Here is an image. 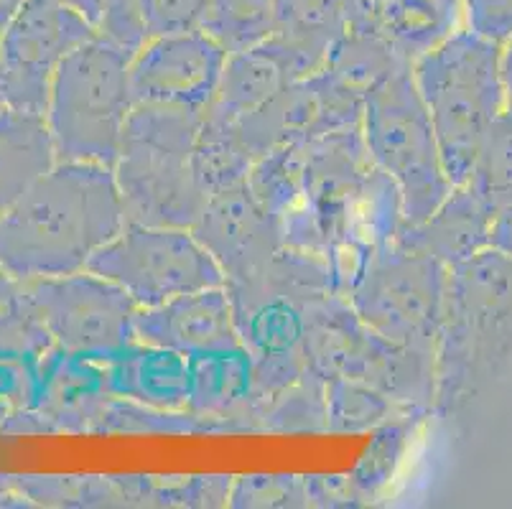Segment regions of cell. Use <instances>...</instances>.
<instances>
[{"label": "cell", "instance_id": "obj_38", "mask_svg": "<svg viewBox=\"0 0 512 509\" xmlns=\"http://www.w3.org/2000/svg\"><path fill=\"white\" fill-rule=\"evenodd\" d=\"M18 288H21V280L13 278V275L0 265V308H6L8 303L18 296Z\"/></svg>", "mask_w": 512, "mask_h": 509}, {"label": "cell", "instance_id": "obj_14", "mask_svg": "<svg viewBox=\"0 0 512 509\" xmlns=\"http://www.w3.org/2000/svg\"><path fill=\"white\" fill-rule=\"evenodd\" d=\"M192 232L220 263L227 283L260 278L283 247L278 222L260 207L248 184L209 196Z\"/></svg>", "mask_w": 512, "mask_h": 509}, {"label": "cell", "instance_id": "obj_10", "mask_svg": "<svg viewBox=\"0 0 512 509\" xmlns=\"http://www.w3.org/2000/svg\"><path fill=\"white\" fill-rule=\"evenodd\" d=\"M18 296L64 354L102 362L136 339L138 303L90 270L23 280Z\"/></svg>", "mask_w": 512, "mask_h": 509}, {"label": "cell", "instance_id": "obj_11", "mask_svg": "<svg viewBox=\"0 0 512 509\" xmlns=\"http://www.w3.org/2000/svg\"><path fill=\"white\" fill-rule=\"evenodd\" d=\"M97 31L64 0H26L0 36V107L44 115L57 64Z\"/></svg>", "mask_w": 512, "mask_h": 509}, {"label": "cell", "instance_id": "obj_1", "mask_svg": "<svg viewBox=\"0 0 512 509\" xmlns=\"http://www.w3.org/2000/svg\"><path fill=\"white\" fill-rule=\"evenodd\" d=\"M125 224L113 168L57 161L0 217V265L21 283L77 273Z\"/></svg>", "mask_w": 512, "mask_h": 509}, {"label": "cell", "instance_id": "obj_26", "mask_svg": "<svg viewBox=\"0 0 512 509\" xmlns=\"http://www.w3.org/2000/svg\"><path fill=\"white\" fill-rule=\"evenodd\" d=\"M406 67L411 64L403 62L383 36L344 31L329 51L324 72L347 84L349 90L367 95V90H372L377 82Z\"/></svg>", "mask_w": 512, "mask_h": 509}, {"label": "cell", "instance_id": "obj_40", "mask_svg": "<svg viewBox=\"0 0 512 509\" xmlns=\"http://www.w3.org/2000/svg\"><path fill=\"white\" fill-rule=\"evenodd\" d=\"M11 413H13L11 405H8L6 400H0V426H3V420H6Z\"/></svg>", "mask_w": 512, "mask_h": 509}, {"label": "cell", "instance_id": "obj_9", "mask_svg": "<svg viewBox=\"0 0 512 509\" xmlns=\"http://www.w3.org/2000/svg\"><path fill=\"white\" fill-rule=\"evenodd\" d=\"M85 270L113 280L138 308L227 286L220 263L186 227L128 222L118 237L92 255Z\"/></svg>", "mask_w": 512, "mask_h": 509}, {"label": "cell", "instance_id": "obj_34", "mask_svg": "<svg viewBox=\"0 0 512 509\" xmlns=\"http://www.w3.org/2000/svg\"><path fill=\"white\" fill-rule=\"evenodd\" d=\"M388 0H344V23L352 34L380 36Z\"/></svg>", "mask_w": 512, "mask_h": 509}, {"label": "cell", "instance_id": "obj_16", "mask_svg": "<svg viewBox=\"0 0 512 509\" xmlns=\"http://www.w3.org/2000/svg\"><path fill=\"white\" fill-rule=\"evenodd\" d=\"M102 370L110 398L164 415L189 410V357L176 349L133 339L102 359Z\"/></svg>", "mask_w": 512, "mask_h": 509}, {"label": "cell", "instance_id": "obj_28", "mask_svg": "<svg viewBox=\"0 0 512 509\" xmlns=\"http://www.w3.org/2000/svg\"><path fill=\"white\" fill-rule=\"evenodd\" d=\"M327 382V428L337 433H357L385 426L400 408L377 387L349 377H329Z\"/></svg>", "mask_w": 512, "mask_h": 509}, {"label": "cell", "instance_id": "obj_27", "mask_svg": "<svg viewBox=\"0 0 512 509\" xmlns=\"http://www.w3.org/2000/svg\"><path fill=\"white\" fill-rule=\"evenodd\" d=\"M202 31L227 54L253 49L276 31V0H209Z\"/></svg>", "mask_w": 512, "mask_h": 509}, {"label": "cell", "instance_id": "obj_25", "mask_svg": "<svg viewBox=\"0 0 512 509\" xmlns=\"http://www.w3.org/2000/svg\"><path fill=\"white\" fill-rule=\"evenodd\" d=\"M253 163L255 156L242 140L240 123H230L204 112L194 140L192 171L207 199L245 184Z\"/></svg>", "mask_w": 512, "mask_h": 509}, {"label": "cell", "instance_id": "obj_12", "mask_svg": "<svg viewBox=\"0 0 512 509\" xmlns=\"http://www.w3.org/2000/svg\"><path fill=\"white\" fill-rule=\"evenodd\" d=\"M365 95L349 90L329 72L286 84L260 110L240 120V135L255 158L337 130L360 128Z\"/></svg>", "mask_w": 512, "mask_h": 509}, {"label": "cell", "instance_id": "obj_20", "mask_svg": "<svg viewBox=\"0 0 512 509\" xmlns=\"http://www.w3.org/2000/svg\"><path fill=\"white\" fill-rule=\"evenodd\" d=\"M344 31V0H276V31L265 46L276 54L288 82H299L324 69Z\"/></svg>", "mask_w": 512, "mask_h": 509}, {"label": "cell", "instance_id": "obj_37", "mask_svg": "<svg viewBox=\"0 0 512 509\" xmlns=\"http://www.w3.org/2000/svg\"><path fill=\"white\" fill-rule=\"evenodd\" d=\"M64 3H69L72 8H77L79 13H85V16L90 18L97 28H100L102 11H105V0H64Z\"/></svg>", "mask_w": 512, "mask_h": 509}, {"label": "cell", "instance_id": "obj_6", "mask_svg": "<svg viewBox=\"0 0 512 509\" xmlns=\"http://www.w3.org/2000/svg\"><path fill=\"white\" fill-rule=\"evenodd\" d=\"M360 128L372 163L398 184L406 224L431 217L454 184L446 176L413 67L398 69L367 90Z\"/></svg>", "mask_w": 512, "mask_h": 509}, {"label": "cell", "instance_id": "obj_35", "mask_svg": "<svg viewBox=\"0 0 512 509\" xmlns=\"http://www.w3.org/2000/svg\"><path fill=\"white\" fill-rule=\"evenodd\" d=\"M492 247L512 258V207L497 212L495 224H492Z\"/></svg>", "mask_w": 512, "mask_h": 509}, {"label": "cell", "instance_id": "obj_4", "mask_svg": "<svg viewBox=\"0 0 512 509\" xmlns=\"http://www.w3.org/2000/svg\"><path fill=\"white\" fill-rule=\"evenodd\" d=\"M202 115L181 107L133 105L113 168L128 222L186 230L197 224L207 204L192 171Z\"/></svg>", "mask_w": 512, "mask_h": 509}, {"label": "cell", "instance_id": "obj_18", "mask_svg": "<svg viewBox=\"0 0 512 509\" xmlns=\"http://www.w3.org/2000/svg\"><path fill=\"white\" fill-rule=\"evenodd\" d=\"M227 291L240 342L255 359L306 357V301L263 278L227 283Z\"/></svg>", "mask_w": 512, "mask_h": 509}, {"label": "cell", "instance_id": "obj_39", "mask_svg": "<svg viewBox=\"0 0 512 509\" xmlns=\"http://www.w3.org/2000/svg\"><path fill=\"white\" fill-rule=\"evenodd\" d=\"M23 3H26V0H0V36L6 34V28L11 26L13 18L18 16Z\"/></svg>", "mask_w": 512, "mask_h": 509}, {"label": "cell", "instance_id": "obj_5", "mask_svg": "<svg viewBox=\"0 0 512 509\" xmlns=\"http://www.w3.org/2000/svg\"><path fill=\"white\" fill-rule=\"evenodd\" d=\"M130 51L97 31L69 51L51 74L46 125L57 161L115 168L133 110Z\"/></svg>", "mask_w": 512, "mask_h": 509}, {"label": "cell", "instance_id": "obj_32", "mask_svg": "<svg viewBox=\"0 0 512 509\" xmlns=\"http://www.w3.org/2000/svg\"><path fill=\"white\" fill-rule=\"evenodd\" d=\"M467 28L505 44L512 36V0H462Z\"/></svg>", "mask_w": 512, "mask_h": 509}, {"label": "cell", "instance_id": "obj_21", "mask_svg": "<svg viewBox=\"0 0 512 509\" xmlns=\"http://www.w3.org/2000/svg\"><path fill=\"white\" fill-rule=\"evenodd\" d=\"M57 166L49 125L39 112H0V217Z\"/></svg>", "mask_w": 512, "mask_h": 509}, {"label": "cell", "instance_id": "obj_3", "mask_svg": "<svg viewBox=\"0 0 512 509\" xmlns=\"http://www.w3.org/2000/svg\"><path fill=\"white\" fill-rule=\"evenodd\" d=\"M418 92L454 186L467 184L487 130L505 112L502 44L459 28L413 64Z\"/></svg>", "mask_w": 512, "mask_h": 509}, {"label": "cell", "instance_id": "obj_33", "mask_svg": "<svg viewBox=\"0 0 512 509\" xmlns=\"http://www.w3.org/2000/svg\"><path fill=\"white\" fill-rule=\"evenodd\" d=\"M100 31L118 41L130 54H136L146 44L141 18H138V0H105Z\"/></svg>", "mask_w": 512, "mask_h": 509}, {"label": "cell", "instance_id": "obj_7", "mask_svg": "<svg viewBox=\"0 0 512 509\" xmlns=\"http://www.w3.org/2000/svg\"><path fill=\"white\" fill-rule=\"evenodd\" d=\"M306 311V362L319 377H349L377 387L400 405L434 408V357L388 342L367 329L347 298L329 293Z\"/></svg>", "mask_w": 512, "mask_h": 509}, {"label": "cell", "instance_id": "obj_30", "mask_svg": "<svg viewBox=\"0 0 512 509\" xmlns=\"http://www.w3.org/2000/svg\"><path fill=\"white\" fill-rule=\"evenodd\" d=\"M276 431H319L327 428V382L309 367L304 377L258 413Z\"/></svg>", "mask_w": 512, "mask_h": 509}, {"label": "cell", "instance_id": "obj_19", "mask_svg": "<svg viewBox=\"0 0 512 509\" xmlns=\"http://www.w3.org/2000/svg\"><path fill=\"white\" fill-rule=\"evenodd\" d=\"M57 352L46 326L21 296L0 308V400L13 413H34L41 382Z\"/></svg>", "mask_w": 512, "mask_h": 509}, {"label": "cell", "instance_id": "obj_17", "mask_svg": "<svg viewBox=\"0 0 512 509\" xmlns=\"http://www.w3.org/2000/svg\"><path fill=\"white\" fill-rule=\"evenodd\" d=\"M495 217V209L467 181L454 186L431 217L418 224H403L395 242L454 268L492 247Z\"/></svg>", "mask_w": 512, "mask_h": 509}, {"label": "cell", "instance_id": "obj_13", "mask_svg": "<svg viewBox=\"0 0 512 509\" xmlns=\"http://www.w3.org/2000/svg\"><path fill=\"white\" fill-rule=\"evenodd\" d=\"M225 62L227 51L207 31L148 39L130 56V95L136 105L207 112Z\"/></svg>", "mask_w": 512, "mask_h": 509}, {"label": "cell", "instance_id": "obj_15", "mask_svg": "<svg viewBox=\"0 0 512 509\" xmlns=\"http://www.w3.org/2000/svg\"><path fill=\"white\" fill-rule=\"evenodd\" d=\"M136 339L176 349L186 357L242 344L227 286L204 288L158 306L138 308Z\"/></svg>", "mask_w": 512, "mask_h": 509}, {"label": "cell", "instance_id": "obj_23", "mask_svg": "<svg viewBox=\"0 0 512 509\" xmlns=\"http://www.w3.org/2000/svg\"><path fill=\"white\" fill-rule=\"evenodd\" d=\"M286 84L291 82L265 41L253 49L232 51L227 54L217 95L207 112L214 118L240 123L260 110L271 97H276Z\"/></svg>", "mask_w": 512, "mask_h": 509}, {"label": "cell", "instance_id": "obj_8", "mask_svg": "<svg viewBox=\"0 0 512 509\" xmlns=\"http://www.w3.org/2000/svg\"><path fill=\"white\" fill-rule=\"evenodd\" d=\"M446 288L449 268L444 263L390 242L367 260L347 301L377 336L434 357Z\"/></svg>", "mask_w": 512, "mask_h": 509}, {"label": "cell", "instance_id": "obj_41", "mask_svg": "<svg viewBox=\"0 0 512 509\" xmlns=\"http://www.w3.org/2000/svg\"><path fill=\"white\" fill-rule=\"evenodd\" d=\"M0 112H3V107H0Z\"/></svg>", "mask_w": 512, "mask_h": 509}, {"label": "cell", "instance_id": "obj_2", "mask_svg": "<svg viewBox=\"0 0 512 509\" xmlns=\"http://www.w3.org/2000/svg\"><path fill=\"white\" fill-rule=\"evenodd\" d=\"M436 403L449 415L512 367V258L487 247L449 268L444 319L434 354Z\"/></svg>", "mask_w": 512, "mask_h": 509}, {"label": "cell", "instance_id": "obj_31", "mask_svg": "<svg viewBox=\"0 0 512 509\" xmlns=\"http://www.w3.org/2000/svg\"><path fill=\"white\" fill-rule=\"evenodd\" d=\"M207 11L209 0H138V18L146 41L202 31Z\"/></svg>", "mask_w": 512, "mask_h": 509}, {"label": "cell", "instance_id": "obj_36", "mask_svg": "<svg viewBox=\"0 0 512 509\" xmlns=\"http://www.w3.org/2000/svg\"><path fill=\"white\" fill-rule=\"evenodd\" d=\"M502 82H505V110L512 112V36L502 44Z\"/></svg>", "mask_w": 512, "mask_h": 509}, {"label": "cell", "instance_id": "obj_22", "mask_svg": "<svg viewBox=\"0 0 512 509\" xmlns=\"http://www.w3.org/2000/svg\"><path fill=\"white\" fill-rule=\"evenodd\" d=\"M255 357L237 344L230 349L189 354V413L227 418L253 408Z\"/></svg>", "mask_w": 512, "mask_h": 509}, {"label": "cell", "instance_id": "obj_24", "mask_svg": "<svg viewBox=\"0 0 512 509\" xmlns=\"http://www.w3.org/2000/svg\"><path fill=\"white\" fill-rule=\"evenodd\" d=\"M464 26L462 0H388L380 36L413 67Z\"/></svg>", "mask_w": 512, "mask_h": 509}, {"label": "cell", "instance_id": "obj_29", "mask_svg": "<svg viewBox=\"0 0 512 509\" xmlns=\"http://www.w3.org/2000/svg\"><path fill=\"white\" fill-rule=\"evenodd\" d=\"M469 184L495 212L512 207V112L505 110L492 123L474 161Z\"/></svg>", "mask_w": 512, "mask_h": 509}]
</instances>
